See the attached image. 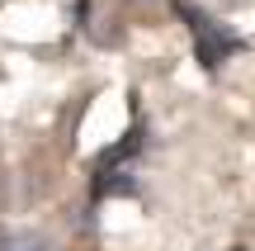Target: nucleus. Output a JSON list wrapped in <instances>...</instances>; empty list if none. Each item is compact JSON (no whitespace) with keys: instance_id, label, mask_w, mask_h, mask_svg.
I'll return each instance as SVG.
<instances>
[{"instance_id":"nucleus-2","label":"nucleus","mask_w":255,"mask_h":251,"mask_svg":"<svg viewBox=\"0 0 255 251\" xmlns=\"http://www.w3.org/2000/svg\"><path fill=\"white\" fill-rule=\"evenodd\" d=\"M0 251H57V242L43 228H9L0 233Z\"/></svg>"},{"instance_id":"nucleus-1","label":"nucleus","mask_w":255,"mask_h":251,"mask_svg":"<svg viewBox=\"0 0 255 251\" xmlns=\"http://www.w3.org/2000/svg\"><path fill=\"white\" fill-rule=\"evenodd\" d=\"M232 47H237V38H232V33H222V28H218V19H199V57H203L208 66H218L222 57L232 52Z\"/></svg>"},{"instance_id":"nucleus-3","label":"nucleus","mask_w":255,"mask_h":251,"mask_svg":"<svg viewBox=\"0 0 255 251\" xmlns=\"http://www.w3.org/2000/svg\"><path fill=\"white\" fill-rule=\"evenodd\" d=\"M123 5L132 9V14H146V19H151V14H161V9L170 5V0H123Z\"/></svg>"}]
</instances>
